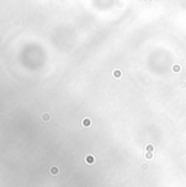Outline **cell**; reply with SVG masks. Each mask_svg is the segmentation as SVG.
Wrapping results in <instances>:
<instances>
[{"label": "cell", "instance_id": "cell-1", "mask_svg": "<svg viewBox=\"0 0 186 187\" xmlns=\"http://www.w3.org/2000/svg\"><path fill=\"white\" fill-rule=\"evenodd\" d=\"M84 160H85V162L88 163V164H93L94 163V156L92 155V154H87L85 155V157H84Z\"/></svg>", "mask_w": 186, "mask_h": 187}, {"label": "cell", "instance_id": "cell-2", "mask_svg": "<svg viewBox=\"0 0 186 187\" xmlns=\"http://www.w3.org/2000/svg\"><path fill=\"white\" fill-rule=\"evenodd\" d=\"M146 152H152L153 153V151H154V146H153L152 143H148L147 146H146Z\"/></svg>", "mask_w": 186, "mask_h": 187}, {"label": "cell", "instance_id": "cell-3", "mask_svg": "<svg viewBox=\"0 0 186 187\" xmlns=\"http://www.w3.org/2000/svg\"><path fill=\"white\" fill-rule=\"evenodd\" d=\"M91 124H92V122H91L90 118H84V119L82 120V126H84V127L91 126Z\"/></svg>", "mask_w": 186, "mask_h": 187}, {"label": "cell", "instance_id": "cell-4", "mask_svg": "<svg viewBox=\"0 0 186 187\" xmlns=\"http://www.w3.org/2000/svg\"><path fill=\"white\" fill-rule=\"evenodd\" d=\"M58 173H59V168H58V166H52L50 167V174L57 175Z\"/></svg>", "mask_w": 186, "mask_h": 187}, {"label": "cell", "instance_id": "cell-5", "mask_svg": "<svg viewBox=\"0 0 186 187\" xmlns=\"http://www.w3.org/2000/svg\"><path fill=\"white\" fill-rule=\"evenodd\" d=\"M120 76H122V70H115L114 72H113V77L116 79H119Z\"/></svg>", "mask_w": 186, "mask_h": 187}, {"label": "cell", "instance_id": "cell-6", "mask_svg": "<svg viewBox=\"0 0 186 187\" xmlns=\"http://www.w3.org/2000/svg\"><path fill=\"white\" fill-rule=\"evenodd\" d=\"M42 119L44 120V122H48V120L50 119V115L48 114V113H44V114L42 115Z\"/></svg>", "mask_w": 186, "mask_h": 187}, {"label": "cell", "instance_id": "cell-7", "mask_svg": "<svg viewBox=\"0 0 186 187\" xmlns=\"http://www.w3.org/2000/svg\"><path fill=\"white\" fill-rule=\"evenodd\" d=\"M145 157H146V159H147V160H149V159H152V157H153V153H152V152H146Z\"/></svg>", "mask_w": 186, "mask_h": 187}, {"label": "cell", "instance_id": "cell-8", "mask_svg": "<svg viewBox=\"0 0 186 187\" xmlns=\"http://www.w3.org/2000/svg\"><path fill=\"white\" fill-rule=\"evenodd\" d=\"M173 71H174V72H178V71H181V67H180V65H174V66H173Z\"/></svg>", "mask_w": 186, "mask_h": 187}]
</instances>
